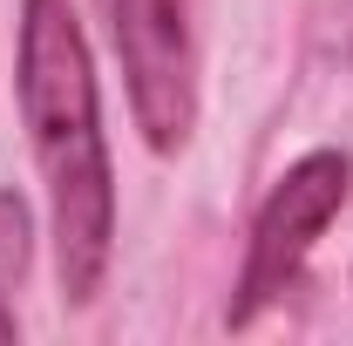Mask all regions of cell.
Returning <instances> with one entry per match:
<instances>
[{
	"label": "cell",
	"mask_w": 353,
	"mask_h": 346,
	"mask_svg": "<svg viewBox=\"0 0 353 346\" xmlns=\"http://www.w3.org/2000/svg\"><path fill=\"white\" fill-rule=\"evenodd\" d=\"M21 123L28 150L48 183V224H54V278L61 299L88 305L109 278L116 252V176L102 143V95L88 34L75 0H21Z\"/></svg>",
	"instance_id": "cell-1"
},
{
	"label": "cell",
	"mask_w": 353,
	"mask_h": 346,
	"mask_svg": "<svg viewBox=\"0 0 353 346\" xmlns=\"http://www.w3.org/2000/svg\"><path fill=\"white\" fill-rule=\"evenodd\" d=\"M353 190V156L347 150H306L292 170L265 190L252 238H245V272H238V299H231V326H252L272 299H285L306 272L312 245L326 238V224L347 211Z\"/></svg>",
	"instance_id": "cell-2"
},
{
	"label": "cell",
	"mask_w": 353,
	"mask_h": 346,
	"mask_svg": "<svg viewBox=\"0 0 353 346\" xmlns=\"http://www.w3.org/2000/svg\"><path fill=\"white\" fill-rule=\"evenodd\" d=\"M116 54L130 75V116L157 156L197 130V34L190 0H116Z\"/></svg>",
	"instance_id": "cell-3"
},
{
	"label": "cell",
	"mask_w": 353,
	"mask_h": 346,
	"mask_svg": "<svg viewBox=\"0 0 353 346\" xmlns=\"http://www.w3.org/2000/svg\"><path fill=\"white\" fill-rule=\"evenodd\" d=\"M0 340H14V312H7V299H0Z\"/></svg>",
	"instance_id": "cell-4"
}]
</instances>
